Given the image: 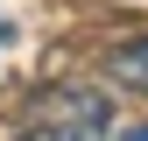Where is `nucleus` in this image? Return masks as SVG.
<instances>
[{
    "instance_id": "4",
    "label": "nucleus",
    "mask_w": 148,
    "mask_h": 141,
    "mask_svg": "<svg viewBox=\"0 0 148 141\" xmlns=\"http://www.w3.org/2000/svg\"><path fill=\"white\" fill-rule=\"evenodd\" d=\"M0 42H7V21H0Z\"/></svg>"
},
{
    "instance_id": "3",
    "label": "nucleus",
    "mask_w": 148,
    "mask_h": 141,
    "mask_svg": "<svg viewBox=\"0 0 148 141\" xmlns=\"http://www.w3.org/2000/svg\"><path fill=\"white\" fill-rule=\"evenodd\" d=\"M127 141H148V127H134V134H127Z\"/></svg>"
},
{
    "instance_id": "2",
    "label": "nucleus",
    "mask_w": 148,
    "mask_h": 141,
    "mask_svg": "<svg viewBox=\"0 0 148 141\" xmlns=\"http://www.w3.org/2000/svg\"><path fill=\"white\" fill-rule=\"evenodd\" d=\"M106 70H113L120 85H134V92H148V35H134V42H120L113 57H106Z\"/></svg>"
},
{
    "instance_id": "1",
    "label": "nucleus",
    "mask_w": 148,
    "mask_h": 141,
    "mask_svg": "<svg viewBox=\"0 0 148 141\" xmlns=\"http://www.w3.org/2000/svg\"><path fill=\"white\" fill-rule=\"evenodd\" d=\"M28 127L42 141H106L113 106H106V92H92V85H49V92L28 99Z\"/></svg>"
}]
</instances>
